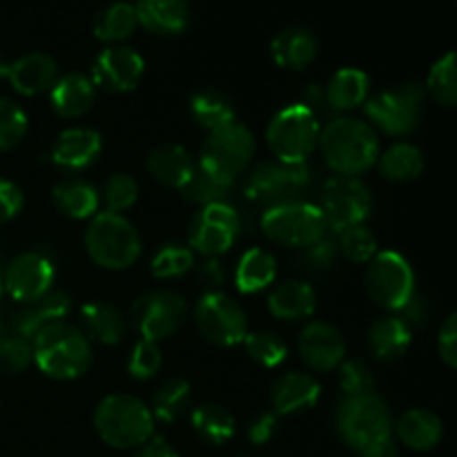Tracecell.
Listing matches in <instances>:
<instances>
[{
    "label": "cell",
    "instance_id": "obj_1",
    "mask_svg": "<svg viewBox=\"0 0 457 457\" xmlns=\"http://www.w3.org/2000/svg\"><path fill=\"white\" fill-rule=\"evenodd\" d=\"M321 159L335 174L360 177L378 163L379 138L369 123L353 116H339L320 132Z\"/></svg>",
    "mask_w": 457,
    "mask_h": 457
},
{
    "label": "cell",
    "instance_id": "obj_2",
    "mask_svg": "<svg viewBox=\"0 0 457 457\" xmlns=\"http://www.w3.org/2000/svg\"><path fill=\"white\" fill-rule=\"evenodd\" d=\"M34 361L47 378L76 379L92 366V342L79 326L61 320L31 339Z\"/></svg>",
    "mask_w": 457,
    "mask_h": 457
},
{
    "label": "cell",
    "instance_id": "obj_3",
    "mask_svg": "<svg viewBox=\"0 0 457 457\" xmlns=\"http://www.w3.org/2000/svg\"><path fill=\"white\" fill-rule=\"evenodd\" d=\"M94 428L112 449H138L154 436V415L138 397L116 393L96 406Z\"/></svg>",
    "mask_w": 457,
    "mask_h": 457
},
{
    "label": "cell",
    "instance_id": "obj_4",
    "mask_svg": "<svg viewBox=\"0 0 457 457\" xmlns=\"http://www.w3.org/2000/svg\"><path fill=\"white\" fill-rule=\"evenodd\" d=\"M312 170L308 163H284V161H263L245 177V199L263 210L302 201L311 190Z\"/></svg>",
    "mask_w": 457,
    "mask_h": 457
},
{
    "label": "cell",
    "instance_id": "obj_5",
    "mask_svg": "<svg viewBox=\"0 0 457 457\" xmlns=\"http://www.w3.org/2000/svg\"><path fill=\"white\" fill-rule=\"evenodd\" d=\"M320 119L306 103H293L272 116L266 141L277 161L306 163L320 141Z\"/></svg>",
    "mask_w": 457,
    "mask_h": 457
},
{
    "label": "cell",
    "instance_id": "obj_6",
    "mask_svg": "<svg viewBox=\"0 0 457 457\" xmlns=\"http://www.w3.org/2000/svg\"><path fill=\"white\" fill-rule=\"evenodd\" d=\"M85 248L94 263L107 270H125L141 254V237L123 214L101 212L85 232Z\"/></svg>",
    "mask_w": 457,
    "mask_h": 457
},
{
    "label": "cell",
    "instance_id": "obj_7",
    "mask_svg": "<svg viewBox=\"0 0 457 457\" xmlns=\"http://www.w3.org/2000/svg\"><path fill=\"white\" fill-rule=\"evenodd\" d=\"M254 154H257L254 134L244 123L232 120L208 132V138L201 147L199 165L214 177L235 183L250 168Z\"/></svg>",
    "mask_w": 457,
    "mask_h": 457
},
{
    "label": "cell",
    "instance_id": "obj_8",
    "mask_svg": "<svg viewBox=\"0 0 457 457\" xmlns=\"http://www.w3.org/2000/svg\"><path fill=\"white\" fill-rule=\"evenodd\" d=\"M335 427L339 437L351 449L361 451L373 442L391 437L393 418L386 402L375 393L344 397L335 413Z\"/></svg>",
    "mask_w": 457,
    "mask_h": 457
},
{
    "label": "cell",
    "instance_id": "obj_9",
    "mask_svg": "<svg viewBox=\"0 0 457 457\" xmlns=\"http://www.w3.org/2000/svg\"><path fill=\"white\" fill-rule=\"evenodd\" d=\"M427 89L424 85L409 80L391 89L375 94L364 103L366 116L373 120L375 128L388 137H406L415 132L422 119Z\"/></svg>",
    "mask_w": 457,
    "mask_h": 457
},
{
    "label": "cell",
    "instance_id": "obj_10",
    "mask_svg": "<svg viewBox=\"0 0 457 457\" xmlns=\"http://www.w3.org/2000/svg\"><path fill=\"white\" fill-rule=\"evenodd\" d=\"M262 230L275 244L299 250L317 244L328 235V226H326L320 205L308 204V201H293V204L263 210Z\"/></svg>",
    "mask_w": 457,
    "mask_h": 457
},
{
    "label": "cell",
    "instance_id": "obj_11",
    "mask_svg": "<svg viewBox=\"0 0 457 457\" xmlns=\"http://www.w3.org/2000/svg\"><path fill=\"white\" fill-rule=\"evenodd\" d=\"M366 293L386 311H402L415 295V275L411 263L395 250H382L366 268Z\"/></svg>",
    "mask_w": 457,
    "mask_h": 457
},
{
    "label": "cell",
    "instance_id": "obj_12",
    "mask_svg": "<svg viewBox=\"0 0 457 457\" xmlns=\"http://www.w3.org/2000/svg\"><path fill=\"white\" fill-rule=\"evenodd\" d=\"M370 208H373L370 190L360 177L335 174L321 186L320 210L324 214L328 230H335L337 235L348 228L364 223Z\"/></svg>",
    "mask_w": 457,
    "mask_h": 457
},
{
    "label": "cell",
    "instance_id": "obj_13",
    "mask_svg": "<svg viewBox=\"0 0 457 457\" xmlns=\"http://www.w3.org/2000/svg\"><path fill=\"white\" fill-rule=\"evenodd\" d=\"M195 324L199 333L217 346H237L248 335L245 311L223 293H205L196 302Z\"/></svg>",
    "mask_w": 457,
    "mask_h": 457
},
{
    "label": "cell",
    "instance_id": "obj_14",
    "mask_svg": "<svg viewBox=\"0 0 457 457\" xmlns=\"http://www.w3.org/2000/svg\"><path fill=\"white\" fill-rule=\"evenodd\" d=\"M241 230V217L226 201L210 204L195 214L190 226V245L196 253L214 259L235 245Z\"/></svg>",
    "mask_w": 457,
    "mask_h": 457
},
{
    "label": "cell",
    "instance_id": "obj_15",
    "mask_svg": "<svg viewBox=\"0 0 457 457\" xmlns=\"http://www.w3.org/2000/svg\"><path fill=\"white\" fill-rule=\"evenodd\" d=\"M138 333L147 342H159L177 333L187 320V302L172 290H152L134 303Z\"/></svg>",
    "mask_w": 457,
    "mask_h": 457
},
{
    "label": "cell",
    "instance_id": "obj_16",
    "mask_svg": "<svg viewBox=\"0 0 457 457\" xmlns=\"http://www.w3.org/2000/svg\"><path fill=\"white\" fill-rule=\"evenodd\" d=\"M54 277H56V272H54L52 262L45 254L22 253L4 270L3 288L16 302L31 303L52 293Z\"/></svg>",
    "mask_w": 457,
    "mask_h": 457
},
{
    "label": "cell",
    "instance_id": "obj_17",
    "mask_svg": "<svg viewBox=\"0 0 457 457\" xmlns=\"http://www.w3.org/2000/svg\"><path fill=\"white\" fill-rule=\"evenodd\" d=\"M145 61L132 47L114 45V47L103 49L92 65V83L94 87H101L105 92L123 94L132 92L141 80Z\"/></svg>",
    "mask_w": 457,
    "mask_h": 457
},
{
    "label": "cell",
    "instance_id": "obj_18",
    "mask_svg": "<svg viewBox=\"0 0 457 457\" xmlns=\"http://www.w3.org/2000/svg\"><path fill=\"white\" fill-rule=\"evenodd\" d=\"M299 355L312 370L328 373L344 361L346 339L328 321H311L299 335Z\"/></svg>",
    "mask_w": 457,
    "mask_h": 457
},
{
    "label": "cell",
    "instance_id": "obj_19",
    "mask_svg": "<svg viewBox=\"0 0 457 457\" xmlns=\"http://www.w3.org/2000/svg\"><path fill=\"white\" fill-rule=\"evenodd\" d=\"M103 150L101 134L89 128H70L58 134L52 147V161L62 170H85L98 159Z\"/></svg>",
    "mask_w": 457,
    "mask_h": 457
},
{
    "label": "cell",
    "instance_id": "obj_20",
    "mask_svg": "<svg viewBox=\"0 0 457 457\" xmlns=\"http://www.w3.org/2000/svg\"><path fill=\"white\" fill-rule=\"evenodd\" d=\"M71 311V299L67 297L65 293H58V290H52L45 297H40L38 302L25 303L21 311L13 315L12 328L18 337L34 339L36 335L43 328H47L54 321H61L70 315Z\"/></svg>",
    "mask_w": 457,
    "mask_h": 457
},
{
    "label": "cell",
    "instance_id": "obj_21",
    "mask_svg": "<svg viewBox=\"0 0 457 457\" xmlns=\"http://www.w3.org/2000/svg\"><path fill=\"white\" fill-rule=\"evenodd\" d=\"M7 79L18 94L36 96V94L49 92L54 87V83L58 80V65L47 54H27L18 61L9 62Z\"/></svg>",
    "mask_w": 457,
    "mask_h": 457
},
{
    "label": "cell",
    "instance_id": "obj_22",
    "mask_svg": "<svg viewBox=\"0 0 457 457\" xmlns=\"http://www.w3.org/2000/svg\"><path fill=\"white\" fill-rule=\"evenodd\" d=\"M49 101L61 119H80L92 110L94 101H96V87H94L92 79L79 74V71H71V74L58 76L54 87L49 89Z\"/></svg>",
    "mask_w": 457,
    "mask_h": 457
},
{
    "label": "cell",
    "instance_id": "obj_23",
    "mask_svg": "<svg viewBox=\"0 0 457 457\" xmlns=\"http://www.w3.org/2000/svg\"><path fill=\"white\" fill-rule=\"evenodd\" d=\"M138 25L159 36L181 34L190 25V4L187 0H137Z\"/></svg>",
    "mask_w": 457,
    "mask_h": 457
},
{
    "label": "cell",
    "instance_id": "obj_24",
    "mask_svg": "<svg viewBox=\"0 0 457 457\" xmlns=\"http://www.w3.org/2000/svg\"><path fill=\"white\" fill-rule=\"evenodd\" d=\"M321 386L312 375L308 373H286L272 386V409L277 415H293L306 411L317 404Z\"/></svg>",
    "mask_w": 457,
    "mask_h": 457
},
{
    "label": "cell",
    "instance_id": "obj_25",
    "mask_svg": "<svg viewBox=\"0 0 457 457\" xmlns=\"http://www.w3.org/2000/svg\"><path fill=\"white\" fill-rule=\"evenodd\" d=\"M317 36L308 27H286L272 38L270 54L272 61L284 70H303L317 56Z\"/></svg>",
    "mask_w": 457,
    "mask_h": 457
},
{
    "label": "cell",
    "instance_id": "obj_26",
    "mask_svg": "<svg viewBox=\"0 0 457 457\" xmlns=\"http://www.w3.org/2000/svg\"><path fill=\"white\" fill-rule=\"evenodd\" d=\"M147 172L156 183L165 187H179L181 190L187 179L195 172L196 163L190 152L183 145L170 143V145H159L147 156Z\"/></svg>",
    "mask_w": 457,
    "mask_h": 457
},
{
    "label": "cell",
    "instance_id": "obj_27",
    "mask_svg": "<svg viewBox=\"0 0 457 457\" xmlns=\"http://www.w3.org/2000/svg\"><path fill=\"white\" fill-rule=\"evenodd\" d=\"M370 94V79L357 67H342L324 87V103L335 112H351L364 105Z\"/></svg>",
    "mask_w": 457,
    "mask_h": 457
},
{
    "label": "cell",
    "instance_id": "obj_28",
    "mask_svg": "<svg viewBox=\"0 0 457 457\" xmlns=\"http://www.w3.org/2000/svg\"><path fill=\"white\" fill-rule=\"evenodd\" d=\"M80 321L87 339L105 346H116L128 333V321L123 312L107 302H89L80 308Z\"/></svg>",
    "mask_w": 457,
    "mask_h": 457
},
{
    "label": "cell",
    "instance_id": "obj_29",
    "mask_svg": "<svg viewBox=\"0 0 457 457\" xmlns=\"http://www.w3.org/2000/svg\"><path fill=\"white\" fill-rule=\"evenodd\" d=\"M413 328L400 315H386L373 321L369 330V346L378 360H400L411 346Z\"/></svg>",
    "mask_w": 457,
    "mask_h": 457
},
{
    "label": "cell",
    "instance_id": "obj_30",
    "mask_svg": "<svg viewBox=\"0 0 457 457\" xmlns=\"http://www.w3.org/2000/svg\"><path fill=\"white\" fill-rule=\"evenodd\" d=\"M315 290L306 281L290 279L277 286L268 297V308L277 320L302 321L315 312Z\"/></svg>",
    "mask_w": 457,
    "mask_h": 457
},
{
    "label": "cell",
    "instance_id": "obj_31",
    "mask_svg": "<svg viewBox=\"0 0 457 457\" xmlns=\"http://www.w3.org/2000/svg\"><path fill=\"white\" fill-rule=\"evenodd\" d=\"M395 431L402 445H406L409 449L431 451L440 445L445 427H442V420L431 411L411 409L397 420Z\"/></svg>",
    "mask_w": 457,
    "mask_h": 457
},
{
    "label": "cell",
    "instance_id": "obj_32",
    "mask_svg": "<svg viewBox=\"0 0 457 457\" xmlns=\"http://www.w3.org/2000/svg\"><path fill=\"white\" fill-rule=\"evenodd\" d=\"M52 201L58 212L70 219L96 217V210L101 205L96 187L79 179H67L58 183L52 190Z\"/></svg>",
    "mask_w": 457,
    "mask_h": 457
},
{
    "label": "cell",
    "instance_id": "obj_33",
    "mask_svg": "<svg viewBox=\"0 0 457 457\" xmlns=\"http://www.w3.org/2000/svg\"><path fill=\"white\" fill-rule=\"evenodd\" d=\"M277 259L268 250L253 248L239 259L235 270V284L244 295L262 293L275 281Z\"/></svg>",
    "mask_w": 457,
    "mask_h": 457
},
{
    "label": "cell",
    "instance_id": "obj_34",
    "mask_svg": "<svg viewBox=\"0 0 457 457\" xmlns=\"http://www.w3.org/2000/svg\"><path fill=\"white\" fill-rule=\"evenodd\" d=\"M379 174L388 181L406 183L413 181L424 170V154L420 147L411 143H395L384 154L378 156Z\"/></svg>",
    "mask_w": 457,
    "mask_h": 457
},
{
    "label": "cell",
    "instance_id": "obj_35",
    "mask_svg": "<svg viewBox=\"0 0 457 457\" xmlns=\"http://www.w3.org/2000/svg\"><path fill=\"white\" fill-rule=\"evenodd\" d=\"M94 36L103 43H120L138 27L137 9L129 3H112L94 18Z\"/></svg>",
    "mask_w": 457,
    "mask_h": 457
},
{
    "label": "cell",
    "instance_id": "obj_36",
    "mask_svg": "<svg viewBox=\"0 0 457 457\" xmlns=\"http://www.w3.org/2000/svg\"><path fill=\"white\" fill-rule=\"evenodd\" d=\"M192 428L201 440L210 442V445H223L235 436V415L221 404H201L192 411Z\"/></svg>",
    "mask_w": 457,
    "mask_h": 457
},
{
    "label": "cell",
    "instance_id": "obj_37",
    "mask_svg": "<svg viewBox=\"0 0 457 457\" xmlns=\"http://www.w3.org/2000/svg\"><path fill=\"white\" fill-rule=\"evenodd\" d=\"M190 110L196 123H199L201 128L208 129V132L237 120L235 107L230 105V101H228L221 92H214V89L196 92L195 96H192Z\"/></svg>",
    "mask_w": 457,
    "mask_h": 457
},
{
    "label": "cell",
    "instance_id": "obj_38",
    "mask_svg": "<svg viewBox=\"0 0 457 457\" xmlns=\"http://www.w3.org/2000/svg\"><path fill=\"white\" fill-rule=\"evenodd\" d=\"M190 384L181 378L165 379L159 388H156L154 397H152V415L161 422H174L181 418L183 411L190 404Z\"/></svg>",
    "mask_w": 457,
    "mask_h": 457
},
{
    "label": "cell",
    "instance_id": "obj_39",
    "mask_svg": "<svg viewBox=\"0 0 457 457\" xmlns=\"http://www.w3.org/2000/svg\"><path fill=\"white\" fill-rule=\"evenodd\" d=\"M230 190H232V183L214 177V174H210L208 170L201 168L199 163H196L195 172H192V177L187 179L186 186L181 187L183 199L190 201V204L195 205H201V208H205V205L210 204H221V201H226L228 192Z\"/></svg>",
    "mask_w": 457,
    "mask_h": 457
},
{
    "label": "cell",
    "instance_id": "obj_40",
    "mask_svg": "<svg viewBox=\"0 0 457 457\" xmlns=\"http://www.w3.org/2000/svg\"><path fill=\"white\" fill-rule=\"evenodd\" d=\"M427 89L431 98L440 105H457V52H449L431 67L427 79Z\"/></svg>",
    "mask_w": 457,
    "mask_h": 457
},
{
    "label": "cell",
    "instance_id": "obj_41",
    "mask_svg": "<svg viewBox=\"0 0 457 457\" xmlns=\"http://www.w3.org/2000/svg\"><path fill=\"white\" fill-rule=\"evenodd\" d=\"M245 353L253 357L257 364H262L263 369H277L281 361L288 355V348H286L284 339L279 337L272 330H257V333H248L244 339Z\"/></svg>",
    "mask_w": 457,
    "mask_h": 457
},
{
    "label": "cell",
    "instance_id": "obj_42",
    "mask_svg": "<svg viewBox=\"0 0 457 457\" xmlns=\"http://www.w3.org/2000/svg\"><path fill=\"white\" fill-rule=\"evenodd\" d=\"M337 245L339 254H344L348 262L355 263H369L378 254V239L364 223L339 232Z\"/></svg>",
    "mask_w": 457,
    "mask_h": 457
},
{
    "label": "cell",
    "instance_id": "obj_43",
    "mask_svg": "<svg viewBox=\"0 0 457 457\" xmlns=\"http://www.w3.org/2000/svg\"><path fill=\"white\" fill-rule=\"evenodd\" d=\"M192 266H195V253L187 245L170 244L163 245L152 259V275L159 279H172L186 275Z\"/></svg>",
    "mask_w": 457,
    "mask_h": 457
},
{
    "label": "cell",
    "instance_id": "obj_44",
    "mask_svg": "<svg viewBox=\"0 0 457 457\" xmlns=\"http://www.w3.org/2000/svg\"><path fill=\"white\" fill-rule=\"evenodd\" d=\"M138 199V183L129 174H112L103 186V201L107 212L120 214L132 208Z\"/></svg>",
    "mask_w": 457,
    "mask_h": 457
},
{
    "label": "cell",
    "instance_id": "obj_45",
    "mask_svg": "<svg viewBox=\"0 0 457 457\" xmlns=\"http://www.w3.org/2000/svg\"><path fill=\"white\" fill-rule=\"evenodd\" d=\"M27 134V114L9 98L0 96V152L16 147Z\"/></svg>",
    "mask_w": 457,
    "mask_h": 457
},
{
    "label": "cell",
    "instance_id": "obj_46",
    "mask_svg": "<svg viewBox=\"0 0 457 457\" xmlns=\"http://www.w3.org/2000/svg\"><path fill=\"white\" fill-rule=\"evenodd\" d=\"M34 360V351H31V342L25 337H4L0 342V375H16L25 370Z\"/></svg>",
    "mask_w": 457,
    "mask_h": 457
},
{
    "label": "cell",
    "instance_id": "obj_47",
    "mask_svg": "<svg viewBox=\"0 0 457 457\" xmlns=\"http://www.w3.org/2000/svg\"><path fill=\"white\" fill-rule=\"evenodd\" d=\"M161 364H163V355H161L159 344L141 339L129 353L128 370L134 379H150L159 373Z\"/></svg>",
    "mask_w": 457,
    "mask_h": 457
},
{
    "label": "cell",
    "instance_id": "obj_48",
    "mask_svg": "<svg viewBox=\"0 0 457 457\" xmlns=\"http://www.w3.org/2000/svg\"><path fill=\"white\" fill-rule=\"evenodd\" d=\"M373 375L370 369L360 360H348L339 364V388L344 391V397H355L373 393Z\"/></svg>",
    "mask_w": 457,
    "mask_h": 457
},
{
    "label": "cell",
    "instance_id": "obj_49",
    "mask_svg": "<svg viewBox=\"0 0 457 457\" xmlns=\"http://www.w3.org/2000/svg\"><path fill=\"white\" fill-rule=\"evenodd\" d=\"M337 257H339L337 241L330 239V237L326 235L321 241H317V244L303 248L302 257L299 259H302V263H303L302 268H306V270L326 272L335 266Z\"/></svg>",
    "mask_w": 457,
    "mask_h": 457
},
{
    "label": "cell",
    "instance_id": "obj_50",
    "mask_svg": "<svg viewBox=\"0 0 457 457\" xmlns=\"http://www.w3.org/2000/svg\"><path fill=\"white\" fill-rule=\"evenodd\" d=\"M22 192L16 183L0 179V223H7L22 210Z\"/></svg>",
    "mask_w": 457,
    "mask_h": 457
},
{
    "label": "cell",
    "instance_id": "obj_51",
    "mask_svg": "<svg viewBox=\"0 0 457 457\" xmlns=\"http://www.w3.org/2000/svg\"><path fill=\"white\" fill-rule=\"evenodd\" d=\"M437 344H440L442 360H445L451 369H457V312H453V315L445 321Z\"/></svg>",
    "mask_w": 457,
    "mask_h": 457
},
{
    "label": "cell",
    "instance_id": "obj_52",
    "mask_svg": "<svg viewBox=\"0 0 457 457\" xmlns=\"http://www.w3.org/2000/svg\"><path fill=\"white\" fill-rule=\"evenodd\" d=\"M275 431H277V413L263 411V413H259L257 418L250 422L248 440L253 442V445L262 446V445H266V442L272 440Z\"/></svg>",
    "mask_w": 457,
    "mask_h": 457
},
{
    "label": "cell",
    "instance_id": "obj_53",
    "mask_svg": "<svg viewBox=\"0 0 457 457\" xmlns=\"http://www.w3.org/2000/svg\"><path fill=\"white\" fill-rule=\"evenodd\" d=\"M134 457H179V455H177V451H174L172 446L165 442V437L152 436L145 445L138 446L137 455Z\"/></svg>",
    "mask_w": 457,
    "mask_h": 457
},
{
    "label": "cell",
    "instance_id": "obj_54",
    "mask_svg": "<svg viewBox=\"0 0 457 457\" xmlns=\"http://www.w3.org/2000/svg\"><path fill=\"white\" fill-rule=\"evenodd\" d=\"M360 457H397V446L393 442V437H384V440L364 446L360 451Z\"/></svg>",
    "mask_w": 457,
    "mask_h": 457
},
{
    "label": "cell",
    "instance_id": "obj_55",
    "mask_svg": "<svg viewBox=\"0 0 457 457\" xmlns=\"http://www.w3.org/2000/svg\"><path fill=\"white\" fill-rule=\"evenodd\" d=\"M201 281L205 286H219L223 281V268L217 259H210L204 268H201Z\"/></svg>",
    "mask_w": 457,
    "mask_h": 457
},
{
    "label": "cell",
    "instance_id": "obj_56",
    "mask_svg": "<svg viewBox=\"0 0 457 457\" xmlns=\"http://www.w3.org/2000/svg\"><path fill=\"white\" fill-rule=\"evenodd\" d=\"M7 71H9V62L0 56V79H7Z\"/></svg>",
    "mask_w": 457,
    "mask_h": 457
},
{
    "label": "cell",
    "instance_id": "obj_57",
    "mask_svg": "<svg viewBox=\"0 0 457 457\" xmlns=\"http://www.w3.org/2000/svg\"><path fill=\"white\" fill-rule=\"evenodd\" d=\"M4 337H7V335H4V324H3V320H0V342H3Z\"/></svg>",
    "mask_w": 457,
    "mask_h": 457
},
{
    "label": "cell",
    "instance_id": "obj_58",
    "mask_svg": "<svg viewBox=\"0 0 457 457\" xmlns=\"http://www.w3.org/2000/svg\"><path fill=\"white\" fill-rule=\"evenodd\" d=\"M3 290H4L3 288V277H0V295H3Z\"/></svg>",
    "mask_w": 457,
    "mask_h": 457
}]
</instances>
